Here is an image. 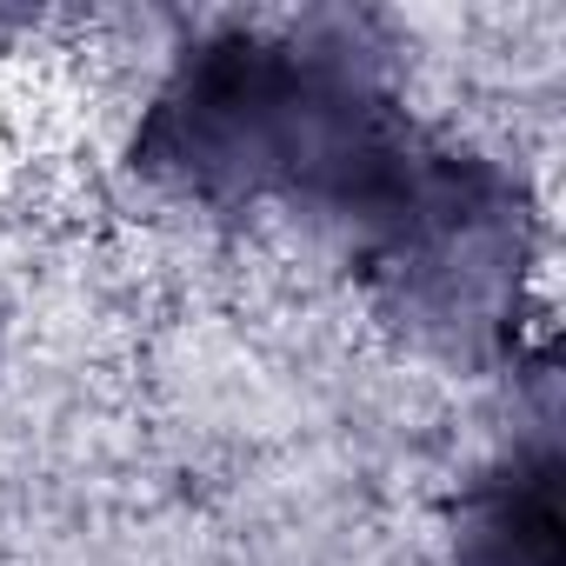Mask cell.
I'll use <instances>...</instances> for the list:
<instances>
[{"instance_id": "1", "label": "cell", "mask_w": 566, "mask_h": 566, "mask_svg": "<svg viewBox=\"0 0 566 566\" xmlns=\"http://www.w3.org/2000/svg\"><path fill=\"white\" fill-rule=\"evenodd\" d=\"M460 566H559V506H553V460H513L493 486L467 506Z\"/></svg>"}]
</instances>
